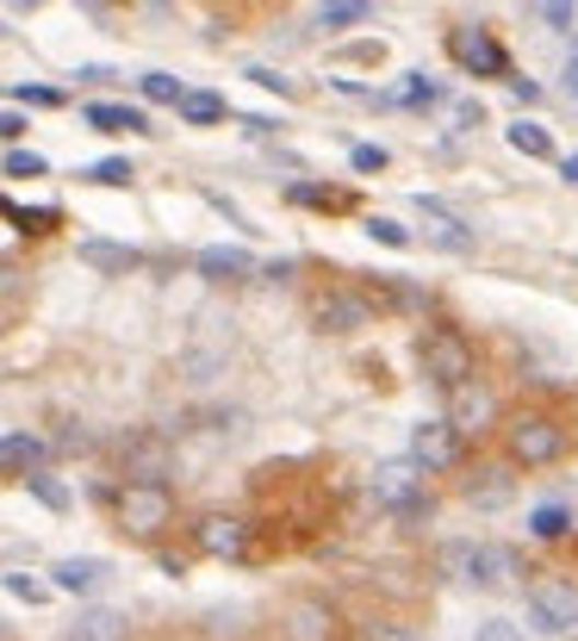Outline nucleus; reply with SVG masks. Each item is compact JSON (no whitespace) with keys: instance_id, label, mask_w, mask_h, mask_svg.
Returning a JSON list of instances; mask_svg holds the SVG:
<instances>
[{"instance_id":"aec40b11","label":"nucleus","mask_w":578,"mask_h":641,"mask_svg":"<svg viewBox=\"0 0 578 641\" xmlns=\"http://www.w3.org/2000/svg\"><path fill=\"white\" fill-rule=\"evenodd\" d=\"M181 118H187V125H218V118H224V94L187 88V94H181Z\"/></svg>"},{"instance_id":"cd10ccee","label":"nucleus","mask_w":578,"mask_h":641,"mask_svg":"<svg viewBox=\"0 0 578 641\" xmlns=\"http://www.w3.org/2000/svg\"><path fill=\"white\" fill-rule=\"evenodd\" d=\"M7 175L13 181H38V175H50V162H44L38 150H13L7 156Z\"/></svg>"},{"instance_id":"20e7f679","label":"nucleus","mask_w":578,"mask_h":641,"mask_svg":"<svg viewBox=\"0 0 578 641\" xmlns=\"http://www.w3.org/2000/svg\"><path fill=\"white\" fill-rule=\"evenodd\" d=\"M311 324L317 331H336V336H355L373 324V299L355 287H324V293H311Z\"/></svg>"},{"instance_id":"473e14b6","label":"nucleus","mask_w":578,"mask_h":641,"mask_svg":"<svg viewBox=\"0 0 578 641\" xmlns=\"http://www.w3.org/2000/svg\"><path fill=\"white\" fill-rule=\"evenodd\" d=\"M7 592H13V598H20V604H44V598H50V585L25 580V573H7Z\"/></svg>"},{"instance_id":"c9c22d12","label":"nucleus","mask_w":578,"mask_h":641,"mask_svg":"<svg viewBox=\"0 0 578 641\" xmlns=\"http://www.w3.org/2000/svg\"><path fill=\"white\" fill-rule=\"evenodd\" d=\"M529 7H535L547 25H566V20H573V0H529Z\"/></svg>"},{"instance_id":"39448f33","label":"nucleus","mask_w":578,"mask_h":641,"mask_svg":"<svg viewBox=\"0 0 578 641\" xmlns=\"http://www.w3.org/2000/svg\"><path fill=\"white\" fill-rule=\"evenodd\" d=\"M424 374L436 380V387H461V380H473V343H466L461 331H429L424 336Z\"/></svg>"},{"instance_id":"4468645a","label":"nucleus","mask_w":578,"mask_h":641,"mask_svg":"<svg viewBox=\"0 0 578 641\" xmlns=\"http://www.w3.org/2000/svg\"><path fill=\"white\" fill-rule=\"evenodd\" d=\"M199 274H206V281H250V274H255V255L250 250H231V243H218V250H199Z\"/></svg>"},{"instance_id":"9b49d317","label":"nucleus","mask_w":578,"mask_h":641,"mask_svg":"<svg viewBox=\"0 0 578 641\" xmlns=\"http://www.w3.org/2000/svg\"><path fill=\"white\" fill-rule=\"evenodd\" d=\"M330 636H336V610L317 598H299L280 622V641H330Z\"/></svg>"},{"instance_id":"7ed1b4c3","label":"nucleus","mask_w":578,"mask_h":641,"mask_svg":"<svg viewBox=\"0 0 578 641\" xmlns=\"http://www.w3.org/2000/svg\"><path fill=\"white\" fill-rule=\"evenodd\" d=\"M529 622H535L541 636H578V580H547L529 585Z\"/></svg>"},{"instance_id":"dca6fc26","label":"nucleus","mask_w":578,"mask_h":641,"mask_svg":"<svg viewBox=\"0 0 578 641\" xmlns=\"http://www.w3.org/2000/svg\"><path fill=\"white\" fill-rule=\"evenodd\" d=\"M88 125H94V131H106V137H118V131H150V118L137 113V106H118V100H94V106H88Z\"/></svg>"},{"instance_id":"bb28decb","label":"nucleus","mask_w":578,"mask_h":641,"mask_svg":"<svg viewBox=\"0 0 578 641\" xmlns=\"http://www.w3.org/2000/svg\"><path fill=\"white\" fill-rule=\"evenodd\" d=\"M181 94H187V88H181L174 76H162V69L143 76V100H155V106H181Z\"/></svg>"},{"instance_id":"ea45409f","label":"nucleus","mask_w":578,"mask_h":641,"mask_svg":"<svg viewBox=\"0 0 578 641\" xmlns=\"http://www.w3.org/2000/svg\"><path fill=\"white\" fill-rule=\"evenodd\" d=\"M0 299H20V274L13 268H0Z\"/></svg>"},{"instance_id":"f8f14e48","label":"nucleus","mask_w":578,"mask_h":641,"mask_svg":"<svg viewBox=\"0 0 578 641\" xmlns=\"http://www.w3.org/2000/svg\"><path fill=\"white\" fill-rule=\"evenodd\" d=\"M106 573H113V566L94 561V554H69V561L50 566V592H76V598H88V592L106 585Z\"/></svg>"},{"instance_id":"a19ab883","label":"nucleus","mask_w":578,"mask_h":641,"mask_svg":"<svg viewBox=\"0 0 578 641\" xmlns=\"http://www.w3.org/2000/svg\"><path fill=\"white\" fill-rule=\"evenodd\" d=\"M559 175H566V181H578V156H566V162H559Z\"/></svg>"},{"instance_id":"72a5a7b5","label":"nucleus","mask_w":578,"mask_h":641,"mask_svg":"<svg viewBox=\"0 0 578 641\" xmlns=\"http://www.w3.org/2000/svg\"><path fill=\"white\" fill-rule=\"evenodd\" d=\"M367 231L380 237V243H392V250H405V243H411V231H405V225H392V218H373Z\"/></svg>"},{"instance_id":"f257e3e1","label":"nucleus","mask_w":578,"mask_h":641,"mask_svg":"<svg viewBox=\"0 0 578 641\" xmlns=\"http://www.w3.org/2000/svg\"><path fill=\"white\" fill-rule=\"evenodd\" d=\"M566 448H573V436H566V424L554 411H517L504 424V455L517 467H554Z\"/></svg>"},{"instance_id":"37998d69","label":"nucleus","mask_w":578,"mask_h":641,"mask_svg":"<svg viewBox=\"0 0 578 641\" xmlns=\"http://www.w3.org/2000/svg\"><path fill=\"white\" fill-rule=\"evenodd\" d=\"M566 88H573V100H578V62H573V69H566Z\"/></svg>"},{"instance_id":"2f4dec72","label":"nucleus","mask_w":578,"mask_h":641,"mask_svg":"<svg viewBox=\"0 0 578 641\" xmlns=\"http://www.w3.org/2000/svg\"><path fill=\"white\" fill-rule=\"evenodd\" d=\"M466 499H473V505H504V499H510V480H473Z\"/></svg>"},{"instance_id":"a211bd4d","label":"nucleus","mask_w":578,"mask_h":641,"mask_svg":"<svg viewBox=\"0 0 578 641\" xmlns=\"http://www.w3.org/2000/svg\"><path fill=\"white\" fill-rule=\"evenodd\" d=\"M125 467H131V480H162L169 473V448L155 436H137V443H125Z\"/></svg>"},{"instance_id":"c756f323","label":"nucleus","mask_w":578,"mask_h":641,"mask_svg":"<svg viewBox=\"0 0 578 641\" xmlns=\"http://www.w3.org/2000/svg\"><path fill=\"white\" fill-rule=\"evenodd\" d=\"M367 13V0H324V13H317V20L324 25H355Z\"/></svg>"},{"instance_id":"a878e982","label":"nucleus","mask_w":578,"mask_h":641,"mask_svg":"<svg viewBox=\"0 0 578 641\" xmlns=\"http://www.w3.org/2000/svg\"><path fill=\"white\" fill-rule=\"evenodd\" d=\"M510 150H522V156H554V137L541 131V125H510Z\"/></svg>"},{"instance_id":"f3484780","label":"nucleus","mask_w":578,"mask_h":641,"mask_svg":"<svg viewBox=\"0 0 578 641\" xmlns=\"http://www.w3.org/2000/svg\"><path fill=\"white\" fill-rule=\"evenodd\" d=\"M510 573H517V561H510L504 548L473 542V585H485V592H498V585H510Z\"/></svg>"},{"instance_id":"e433bc0d","label":"nucleus","mask_w":578,"mask_h":641,"mask_svg":"<svg viewBox=\"0 0 578 641\" xmlns=\"http://www.w3.org/2000/svg\"><path fill=\"white\" fill-rule=\"evenodd\" d=\"M392 100H436V81H424V76H411L405 88H398V94Z\"/></svg>"},{"instance_id":"6e6552de","label":"nucleus","mask_w":578,"mask_h":641,"mask_svg":"<svg viewBox=\"0 0 578 641\" xmlns=\"http://www.w3.org/2000/svg\"><path fill=\"white\" fill-rule=\"evenodd\" d=\"M492 417H498V399H492L485 380H461V387H448V424L461 430V436L485 430Z\"/></svg>"},{"instance_id":"6ab92c4d","label":"nucleus","mask_w":578,"mask_h":641,"mask_svg":"<svg viewBox=\"0 0 578 641\" xmlns=\"http://www.w3.org/2000/svg\"><path fill=\"white\" fill-rule=\"evenodd\" d=\"M81 262H88V268H106V274H131L137 268V250L106 243V237H88V243H81Z\"/></svg>"},{"instance_id":"393cba45","label":"nucleus","mask_w":578,"mask_h":641,"mask_svg":"<svg viewBox=\"0 0 578 641\" xmlns=\"http://www.w3.org/2000/svg\"><path fill=\"white\" fill-rule=\"evenodd\" d=\"M0 213L13 218L20 231H32V237H44L50 225H57V213H50V206H44V213H32V206H13V199H0Z\"/></svg>"},{"instance_id":"c85d7f7f","label":"nucleus","mask_w":578,"mask_h":641,"mask_svg":"<svg viewBox=\"0 0 578 641\" xmlns=\"http://www.w3.org/2000/svg\"><path fill=\"white\" fill-rule=\"evenodd\" d=\"M529 529H535V536H566V529H573V517H566L559 505H541L535 517H529Z\"/></svg>"},{"instance_id":"f704fd0d","label":"nucleus","mask_w":578,"mask_h":641,"mask_svg":"<svg viewBox=\"0 0 578 641\" xmlns=\"http://www.w3.org/2000/svg\"><path fill=\"white\" fill-rule=\"evenodd\" d=\"M348 162H355L361 175H373V169H385V150H380V144H355V156H348Z\"/></svg>"},{"instance_id":"58836bf2","label":"nucleus","mask_w":578,"mask_h":641,"mask_svg":"<svg viewBox=\"0 0 578 641\" xmlns=\"http://www.w3.org/2000/svg\"><path fill=\"white\" fill-rule=\"evenodd\" d=\"M0 137H25V113H0Z\"/></svg>"},{"instance_id":"4be33fe9","label":"nucleus","mask_w":578,"mask_h":641,"mask_svg":"<svg viewBox=\"0 0 578 641\" xmlns=\"http://www.w3.org/2000/svg\"><path fill=\"white\" fill-rule=\"evenodd\" d=\"M25 487H32V499H38L44 511H69V487H57V480H50V473H25Z\"/></svg>"},{"instance_id":"2eb2a0df","label":"nucleus","mask_w":578,"mask_h":641,"mask_svg":"<svg viewBox=\"0 0 578 641\" xmlns=\"http://www.w3.org/2000/svg\"><path fill=\"white\" fill-rule=\"evenodd\" d=\"M131 636V622L118 617V610H81L69 622V641H125Z\"/></svg>"},{"instance_id":"412c9836","label":"nucleus","mask_w":578,"mask_h":641,"mask_svg":"<svg viewBox=\"0 0 578 641\" xmlns=\"http://www.w3.org/2000/svg\"><path fill=\"white\" fill-rule=\"evenodd\" d=\"M424 213H429V237H436L442 250H466V243H473V237L461 231V218H448L442 206H429V199H424Z\"/></svg>"},{"instance_id":"7c9ffc66","label":"nucleus","mask_w":578,"mask_h":641,"mask_svg":"<svg viewBox=\"0 0 578 641\" xmlns=\"http://www.w3.org/2000/svg\"><path fill=\"white\" fill-rule=\"evenodd\" d=\"M473 641H522V629L510 617H485L479 629H473Z\"/></svg>"},{"instance_id":"1a4fd4ad","label":"nucleus","mask_w":578,"mask_h":641,"mask_svg":"<svg viewBox=\"0 0 578 641\" xmlns=\"http://www.w3.org/2000/svg\"><path fill=\"white\" fill-rule=\"evenodd\" d=\"M199 548L212 554V561H243L250 554V524L243 517H231V511H212V517H199Z\"/></svg>"},{"instance_id":"4c0bfd02","label":"nucleus","mask_w":578,"mask_h":641,"mask_svg":"<svg viewBox=\"0 0 578 641\" xmlns=\"http://www.w3.org/2000/svg\"><path fill=\"white\" fill-rule=\"evenodd\" d=\"M20 100H25V106H62L57 88H20Z\"/></svg>"},{"instance_id":"b1692460","label":"nucleus","mask_w":578,"mask_h":641,"mask_svg":"<svg viewBox=\"0 0 578 641\" xmlns=\"http://www.w3.org/2000/svg\"><path fill=\"white\" fill-rule=\"evenodd\" d=\"M442 573L454 585H473V542H448L442 548Z\"/></svg>"},{"instance_id":"c03bdc74","label":"nucleus","mask_w":578,"mask_h":641,"mask_svg":"<svg viewBox=\"0 0 578 641\" xmlns=\"http://www.w3.org/2000/svg\"><path fill=\"white\" fill-rule=\"evenodd\" d=\"M7 7H20V13H32V7H44V0H7Z\"/></svg>"},{"instance_id":"5701e85b","label":"nucleus","mask_w":578,"mask_h":641,"mask_svg":"<svg viewBox=\"0 0 578 641\" xmlns=\"http://www.w3.org/2000/svg\"><path fill=\"white\" fill-rule=\"evenodd\" d=\"M81 175L88 181H100V187H131V162H125V156H106V162H94V169H81Z\"/></svg>"},{"instance_id":"ddd939ff","label":"nucleus","mask_w":578,"mask_h":641,"mask_svg":"<svg viewBox=\"0 0 578 641\" xmlns=\"http://www.w3.org/2000/svg\"><path fill=\"white\" fill-rule=\"evenodd\" d=\"M50 461V443L44 436H32V430H7L0 436V473H38V467Z\"/></svg>"},{"instance_id":"0eeeda50","label":"nucleus","mask_w":578,"mask_h":641,"mask_svg":"<svg viewBox=\"0 0 578 641\" xmlns=\"http://www.w3.org/2000/svg\"><path fill=\"white\" fill-rule=\"evenodd\" d=\"M411 461L424 467V473H442V467L461 461V430L448 424V417H436V424H417V436H411Z\"/></svg>"},{"instance_id":"423d86ee","label":"nucleus","mask_w":578,"mask_h":641,"mask_svg":"<svg viewBox=\"0 0 578 641\" xmlns=\"http://www.w3.org/2000/svg\"><path fill=\"white\" fill-rule=\"evenodd\" d=\"M373 499H380L385 511H398V517H424V511H429L424 467H417V461H385L380 473H373Z\"/></svg>"},{"instance_id":"f03ea898","label":"nucleus","mask_w":578,"mask_h":641,"mask_svg":"<svg viewBox=\"0 0 578 641\" xmlns=\"http://www.w3.org/2000/svg\"><path fill=\"white\" fill-rule=\"evenodd\" d=\"M118 524H125V536H162V529L174 524V492L162 487V480H125L118 487Z\"/></svg>"},{"instance_id":"9d476101","label":"nucleus","mask_w":578,"mask_h":641,"mask_svg":"<svg viewBox=\"0 0 578 641\" xmlns=\"http://www.w3.org/2000/svg\"><path fill=\"white\" fill-rule=\"evenodd\" d=\"M454 57L466 62V69H473V76H510V57H504V44L492 38V32H479V25H461V32H454Z\"/></svg>"},{"instance_id":"79ce46f5","label":"nucleus","mask_w":578,"mask_h":641,"mask_svg":"<svg viewBox=\"0 0 578 641\" xmlns=\"http://www.w3.org/2000/svg\"><path fill=\"white\" fill-rule=\"evenodd\" d=\"M81 7H88V13H106V7H113V0H81Z\"/></svg>"}]
</instances>
